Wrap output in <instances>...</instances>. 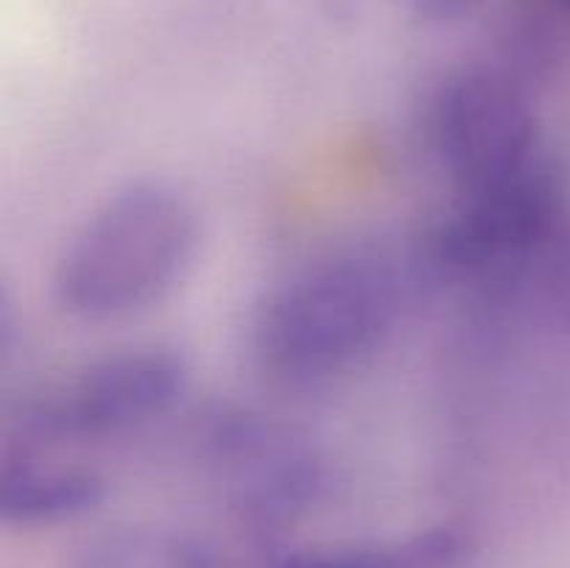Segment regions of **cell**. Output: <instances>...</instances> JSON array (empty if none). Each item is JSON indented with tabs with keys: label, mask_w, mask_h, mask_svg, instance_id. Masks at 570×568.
I'll return each mask as SVG.
<instances>
[{
	"label": "cell",
	"mask_w": 570,
	"mask_h": 568,
	"mask_svg": "<svg viewBox=\"0 0 570 568\" xmlns=\"http://www.w3.org/2000/svg\"><path fill=\"white\" fill-rule=\"evenodd\" d=\"M404 276L373 245L328 251L273 284L256 306L250 345L262 371L295 388L365 365L393 334Z\"/></svg>",
	"instance_id": "1"
},
{
	"label": "cell",
	"mask_w": 570,
	"mask_h": 568,
	"mask_svg": "<svg viewBox=\"0 0 570 568\" xmlns=\"http://www.w3.org/2000/svg\"><path fill=\"white\" fill-rule=\"evenodd\" d=\"M198 215L165 182H131L100 200L53 267V298L78 323H117L161 304L189 273Z\"/></svg>",
	"instance_id": "2"
},
{
	"label": "cell",
	"mask_w": 570,
	"mask_h": 568,
	"mask_svg": "<svg viewBox=\"0 0 570 568\" xmlns=\"http://www.w3.org/2000/svg\"><path fill=\"white\" fill-rule=\"evenodd\" d=\"M423 137L456 195L504 187L551 161L523 89L484 67L451 72L432 89Z\"/></svg>",
	"instance_id": "3"
},
{
	"label": "cell",
	"mask_w": 570,
	"mask_h": 568,
	"mask_svg": "<svg viewBox=\"0 0 570 568\" xmlns=\"http://www.w3.org/2000/svg\"><path fill=\"white\" fill-rule=\"evenodd\" d=\"M187 362L170 345L145 343L92 356L39 390L17 427L33 445H76L134 432L173 410Z\"/></svg>",
	"instance_id": "4"
},
{
	"label": "cell",
	"mask_w": 570,
	"mask_h": 568,
	"mask_svg": "<svg viewBox=\"0 0 570 568\" xmlns=\"http://www.w3.org/2000/svg\"><path fill=\"white\" fill-rule=\"evenodd\" d=\"M106 499V479L89 466L11 457L0 473V518L14 529H48L78 521Z\"/></svg>",
	"instance_id": "5"
},
{
	"label": "cell",
	"mask_w": 570,
	"mask_h": 568,
	"mask_svg": "<svg viewBox=\"0 0 570 568\" xmlns=\"http://www.w3.org/2000/svg\"><path fill=\"white\" fill-rule=\"evenodd\" d=\"M223 454L239 473V493L250 507L271 516H287L315 496V460L259 423H228L223 429Z\"/></svg>",
	"instance_id": "6"
},
{
	"label": "cell",
	"mask_w": 570,
	"mask_h": 568,
	"mask_svg": "<svg viewBox=\"0 0 570 568\" xmlns=\"http://www.w3.org/2000/svg\"><path fill=\"white\" fill-rule=\"evenodd\" d=\"M65 568H228L204 538L159 523H117L78 540Z\"/></svg>",
	"instance_id": "7"
},
{
	"label": "cell",
	"mask_w": 570,
	"mask_h": 568,
	"mask_svg": "<svg viewBox=\"0 0 570 568\" xmlns=\"http://www.w3.org/2000/svg\"><path fill=\"white\" fill-rule=\"evenodd\" d=\"M465 535L432 527L399 540L287 551L273 568H465Z\"/></svg>",
	"instance_id": "8"
},
{
	"label": "cell",
	"mask_w": 570,
	"mask_h": 568,
	"mask_svg": "<svg viewBox=\"0 0 570 568\" xmlns=\"http://www.w3.org/2000/svg\"><path fill=\"white\" fill-rule=\"evenodd\" d=\"M523 276L534 278L540 301L549 315L570 332V223L566 221L554 237L532 256Z\"/></svg>",
	"instance_id": "9"
},
{
	"label": "cell",
	"mask_w": 570,
	"mask_h": 568,
	"mask_svg": "<svg viewBox=\"0 0 570 568\" xmlns=\"http://www.w3.org/2000/svg\"><path fill=\"white\" fill-rule=\"evenodd\" d=\"M415 14L432 22H454L473 14L482 6V0H406Z\"/></svg>",
	"instance_id": "10"
},
{
	"label": "cell",
	"mask_w": 570,
	"mask_h": 568,
	"mask_svg": "<svg viewBox=\"0 0 570 568\" xmlns=\"http://www.w3.org/2000/svg\"><path fill=\"white\" fill-rule=\"evenodd\" d=\"M562 3H568V6H570V0H562Z\"/></svg>",
	"instance_id": "11"
}]
</instances>
